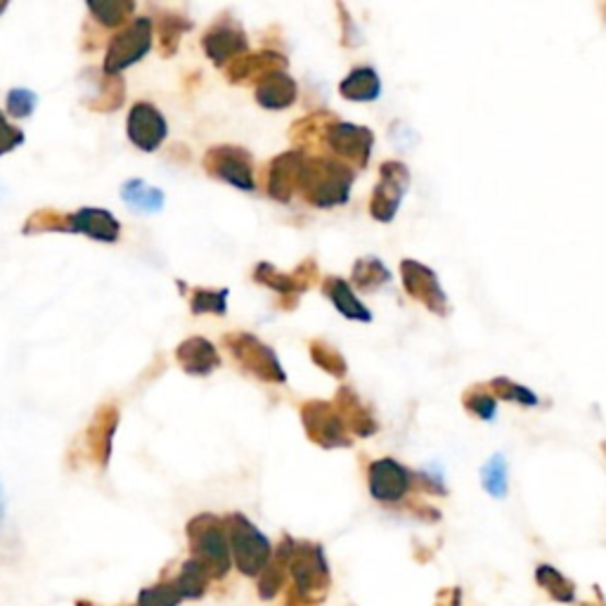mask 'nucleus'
I'll return each mask as SVG.
<instances>
[{
  "label": "nucleus",
  "instance_id": "nucleus-30",
  "mask_svg": "<svg viewBox=\"0 0 606 606\" xmlns=\"http://www.w3.org/2000/svg\"><path fill=\"white\" fill-rule=\"evenodd\" d=\"M536 583L540 590H545V595L559 602V604H573L575 602V583L569 581L564 573L550 564H540L536 569Z\"/></svg>",
  "mask_w": 606,
  "mask_h": 606
},
{
  "label": "nucleus",
  "instance_id": "nucleus-7",
  "mask_svg": "<svg viewBox=\"0 0 606 606\" xmlns=\"http://www.w3.org/2000/svg\"><path fill=\"white\" fill-rule=\"evenodd\" d=\"M152 48V20L138 18L109 40L103 71L117 77L119 71L140 62Z\"/></svg>",
  "mask_w": 606,
  "mask_h": 606
},
{
  "label": "nucleus",
  "instance_id": "nucleus-20",
  "mask_svg": "<svg viewBox=\"0 0 606 606\" xmlns=\"http://www.w3.org/2000/svg\"><path fill=\"white\" fill-rule=\"evenodd\" d=\"M176 360L183 372L190 374V377H209L215 368H221L219 351L205 337L185 339L176 349Z\"/></svg>",
  "mask_w": 606,
  "mask_h": 606
},
{
  "label": "nucleus",
  "instance_id": "nucleus-9",
  "mask_svg": "<svg viewBox=\"0 0 606 606\" xmlns=\"http://www.w3.org/2000/svg\"><path fill=\"white\" fill-rule=\"evenodd\" d=\"M205 171L211 178L233 185L242 193L256 190L254 159L244 148H235V145L211 148L205 154Z\"/></svg>",
  "mask_w": 606,
  "mask_h": 606
},
{
  "label": "nucleus",
  "instance_id": "nucleus-15",
  "mask_svg": "<svg viewBox=\"0 0 606 606\" xmlns=\"http://www.w3.org/2000/svg\"><path fill=\"white\" fill-rule=\"evenodd\" d=\"M128 138H131L133 145L142 152H156L166 140L168 126L164 114L159 112L152 103H136L131 114H128L126 121Z\"/></svg>",
  "mask_w": 606,
  "mask_h": 606
},
{
  "label": "nucleus",
  "instance_id": "nucleus-21",
  "mask_svg": "<svg viewBox=\"0 0 606 606\" xmlns=\"http://www.w3.org/2000/svg\"><path fill=\"white\" fill-rule=\"evenodd\" d=\"M71 233L85 235L95 242L114 244L121 235V223L107 209L83 207L77 213H71Z\"/></svg>",
  "mask_w": 606,
  "mask_h": 606
},
{
  "label": "nucleus",
  "instance_id": "nucleus-19",
  "mask_svg": "<svg viewBox=\"0 0 606 606\" xmlns=\"http://www.w3.org/2000/svg\"><path fill=\"white\" fill-rule=\"evenodd\" d=\"M335 408L339 412V417L343 420L346 429H349V434L360 436V439H370L380 431L377 420H374L372 410L365 406L360 396L353 392L351 386H339L335 394Z\"/></svg>",
  "mask_w": 606,
  "mask_h": 606
},
{
  "label": "nucleus",
  "instance_id": "nucleus-34",
  "mask_svg": "<svg viewBox=\"0 0 606 606\" xmlns=\"http://www.w3.org/2000/svg\"><path fill=\"white\" fill-rule=\"evenodd\" d=\"M24 235H40V233H71V215L60 213L55 209H38L28 215L22 228Z\"/></svg>",
  "mask_w": 606,
  "mask_h": 606
},
{
  "label": "nucleus",
  "instance_id": "nucleus-6",
  "mask_svg": "<svg viewBox=\"0 0 606 606\" xmlns=\"http://www.w3.org/2000/svg\"><path fill=\"white\" fill-rule=\"evenodd\" d=\"M301 422H303V429H306L308 441L321 445L325 451L351 448L353 445V439L339 417L335 403L317 400V398L306 400L301 406Z\"/></svg>",
  "mask_w": 606,
  "mask_h": 606
},
{
  "label": "nucleus",
  "instance_id": "nucleus-12",
  "mask_svg": "<svg viewBox=\"0 0 606 606\" xmlns=\"http://www.w3.org/2000/svg\"><path fill=\"white\" fill-rule=\"evenodd\" d=\"M368 486L370 496L377 502L396 504L400 500H406L410 490L415 488V471H410L406 465H400L394 457L374 459L368 469Z\"/></svg>",
  "mask_w": 606,
  "mask_h": 606
},
{
  "label": "nucleus",
  "instance_id": "nucleus-14",
  "mask_svg": "<svg viewBox=\"0 0 606 606\" xmlns=\"http://www.w3.org/2000/svg\"><path fill=\"white\" fill-rule=\"evenodd\" d=\"M201 46H205L207 57L215 67H228L230 62H235L237 57L247 55L249 38L240 24L221 20L205 34Z\"/></svg>",
  "mask_w": 606,
  "mask_h": 606
},
{
  "label": "nucleus",
  "instance_id": "nucleus-43",
  "mask_svg": "<svg viewBox=\"0 0 606 606\" xmlns=\"http://www.w3.org/2000/svg\"><path fill=\"white\" fill-rule=\"evenodd\" d=\"M415 486H420L429 496H448V488L443 483V476L439 471L422 469L415 474Z\"/></svg>",
  "mask_w": 606,
  "mask_h": 606
},
{
  "label": "nucleus",
  "instance_id": "nucleus-22",
  "mask_svg": "<svg viewBox=\"0 0 606 606\" xmlns=\"http://www.w3.org/2000/svg\"><path fill=\"white\" fill-rule=\"evenodd\" d=\"M89 79L93 81L95 89L89 93L85 107L93 112H100V114L121 109L124 100H126V83L119 74L112 77L100 69V77H93V71H89Z\"/></svg>",
  "mask_w": 606,
  "mask_h": 606
},
{
  "label": "nucleus",
  "instance_id": "nucleus-1",
  "mask_svg": "<svg viewBox=\"0 0 606 606\" xmlns=\"http://www.w3.org/2000/svg\"><path fill=\"white\" fill-rule=\"evenodd\" d=\"M356 171L335 156H306L301 195L317 209L341 207L351 197Z\"/></svg>",
  "mask_w": 606,
  "mask_h": 606
},
{
  "label": "nucleus",
  "instance_id": "nucleus-28",
  "mask_svg": "<svg viewBox=\"0 0 606 606\" xmlns=\"http://www.w3.org/2000/svg\"><path fill=\"white\" fill-rule=\"evenodd\" d=\"M287 573H290V545H287V536H284V540L276 550V557L270 559L266 571L258 575V593H261L264 599H272L280 593Z\"/></svg>",
  "mask_w": 606,
  "mask_h": 606
},
{
  "label": "nucleus",
  "instance_id": "nucleus-39",
  "mask_svg": "<svg viewBox=\"0 0 606 606\" xmlns=\"http://www.w3.org/2000/svg\"><path fill=\"white\" fill-rule=\"evenodd\" d=\"M490 386V392L496 394L498 400H514L518 403V406H524V408H533V406H538V396L531 392V388L522 386V384H516L508 377H496V380H490L488 382Z\"/></svg>",
  "mask_w": 606,
  "mask_h": 606
},
{
  "label": "nucleus",
  "instance_id": "nucleus-40",
  "mask_svg": "<svg viewBox=\"0 0 606 606\" xmlns=\"http://www.w3.org/2000/svg\"><path fill=\"white\" fill-rule=\"evenodd\" d=\"M180 602H183V597L171 581L140 590V595H138V606H178Z\"/></svg>",
  "mask_w": 606,
  "mask_h": 606
},
{
  "label": "nucleus",
  "instance_id": "nucleus-45",
  "mask_svg": "<svg viewBox=\"0 0 606 606\" xmlns=\"http://www.w3.org/2000/svg\"><path fill=\"white\" fill-rule=\"evenodd\" d=\"M462 593L457 587L453 590H445V593H441V599H439V606H462Z\"/></svg>",
  "mask_w": 606,
  "mask_h": 606
},
{
  "label": "nucleus",
  "instance_id": "nucleus-23",
  "mask_svg": "<svg viewBox=\"0 0 606 606\" xmlns=\"http://www.w3.org/2000/svg\"><path fill=\"white\" fill-rule=\"evenodd\" d=\"M296 95L299 85L287 71H278V74H272L256 85V103L264 109L292 107L296 103Z\"/></svg>",
  "mask_w": 606,
  "mask_h": 606
},
{
  "label": "nucleus",
  "instance_id": "nucleus-42",
  "mask_svg": "<svg viewBox=\"0 0 606 606\" xmlns=\"http://www.w3.org/2000/svg\"><path fill=\"white\" fill-rule=\"evenodd\" d=\"M20 145H24V131L18 126H12L5 114L0 112V156L10 154L12 150H18Z\"/></svg>",
  "mask_w": 606,
  "mask_h": 606
},
{
  "label": "nucleus",
  "instance_id": "nucleus-38",
  "mask_svg": "<svg viewBox=\"0 0 606 606\" xmlns=\"http://www.w3.org/2000/svg\"><path fill=\"white\" fill-rule=\"evenodd\" d=\"M228 290H205V287H197L190 294V311L195 315H225L228 313Z\"/></svg>",
  "mask_w": 606,
  "mask_h": 606
},
{
  "label": "nucleus",
  "instance_id": "nucleus-18",
  "mask_svg": "<svg viewBox=\"0 0 606 606\" xmlns=\"http://www.w3.org/2000/svg\"><path fill=\"white\" fill-rule=\"evenodd\" d=\"M287 67H290V62H287L284 55L264 50L256 55L247 53V55L237 57L235 62H230L225 67V74H228L230 83H240V85L256 83L258 85L264 79L278 74V71H287Z\"/></svg>",
  "mask_w": 606,
  "mask_h": 606
},
{
  "label": "nucleus",
  "instance_id": "nucleus-51",
  "mask_svg": "<svg viewBox=\"0 0 606 606\" xmlns=\"http://www.w3.org/2000/svg\"><path fill=\"white\" fill-rule=\"evenodd\" d=\"M604 10H606V8H604Z\"/></svg>",
  "mask_w": 606,
  "mask_h": 606
},
{
  "label": "nucleus",
  "instance_id": "nucleus-17",
  "mask_svg": "<svg viewBox=\"0 0 606 606\" xmlns=\"http://www.w3.org/2000/svg\"><path fill=\"white\" fill-rule=\"evenodd\" d=\"M119 417V408L112 406V403H105V406L97 408V412L93 415V422L85 429V445H89L91 459L100 469L109 467L112 443L114 434H117Z\"/></svg>",
  "mask_w": 606,
  "mask_h": 606
},
{
  "label": "nucleus",
  "instance_id": "nucleus-16",
  "mask_svg": "<svg viewBox=\"0 0 606 606\" xmlns=\"http://www.w3.org/2000/svg\"><path fill=\"white\" fill-rule=\"evenodd\" d=\"M303 166H306L303 150H290L272 159L268 166V195L282 205H290L294 193L301 190Z\"/></svg>",
  "mask_w": 606,
  "mask_h": 606
},
{
  "label": "nucleus",
  "instance_id": "nucleus-37",
  "mask_svg": "<svg viewBox=\"0 0 606 606\" xmlns=\"http://www.w3.org/2000/svg\"><path fill=\"white\" fill-rule=\"evenodd\" d=\"M481 486L488 496L502 500L508 496V459L502 453H496L481 469Z\"/></svg>",
  "mask_w": 606,
  "mask_h": 606
},
{
  "label": "nucleus",
  "instance_id": "nucleus-49",
  "mask_svg": "<svg viewBox=\"0 0 606 606\" xmlns=\"http://www.w3.org/2000/svg\"><path fill=\"white\" fill-rule=\"evenodd\" d=\"M585 606H604V602L599 599V604H585Z\"/></svg>",
  "mask_w": 606,
  "mask_h": 606
},
{
  "label": "nucleus",
  "instance_id": "nucleus-48",
  "mask_svg": "<svg viewBox=\"0 0 606 606\" xmlns=\"http://www.w3.org/2000/svg\"><path fill=\"white\" fill-rule=\"evenodd\" d=\"M5 195V187H3V183H0V197H3Z\"/></svg>",
  "mask_w": 606,
  "mask_h": 606
},
{
  "label": "nucleus",
  "instance_id": "nucleus-5",
  "mask_svg": "<svg viewBox=\"0 0 606 606\" xmlns=\"http://www.w3.org/2000/svg\"><path fill=\"white\" fill-rule=\"evenodd\" d=\"M223 346L252 377L266 384H284L287 372L280 365L278 353L249 331H230L223 337Z\"/></svg>",
  "mask_w": 606,
  "mask_h": 606
},
{
  "label": "nucleus",
  "instance_id": "nucleus-50",
  "mask_svg": "<svg viewBox=\"0 0 606 606\" xmlns=\"http://www.w3.org/2000/svg\"><path fill=\"white\" fill-rule=\"evenodd\" d=\"M602 451H604V455H606V441L602 443Z\"/></svg>",
  "mask_w": 606,
  "mask_h": 606
},
{
  "label": "nucleus",
  "instance_id": "nucleus-24",
  "mask_svg": "<svg viewBox=\"0 0 606 606\" xmlns=\"http://www.w3.org/2000/svg\"><path fill=\"white\" fill-rule=\"evenodd\" d=\"M323 294L335 303V308L349 317V321H358V323H372V313L360 303V299L353 294L351 284L341 280V278H325L323 282Z\"/></svg>",
  "mask_w": 606,
  "mask_h": 606
},
{
  "label": "nucleus",
  "instance_id": "nucleus-10",
  "mask_svg": "<svg viewBox=\"0 0 606 606\" xmlns=\"http://www.w3.org/2000/svg\"><path fill=\"white\" fill-rule=\"evenodd\" d=\"M400 278L408 296L420 301L427 311L439 317L451 315V301L445 296L441 280L429 266L415 261V258H403L400 261Z\"/></svg>",
  "mask_w": 606,
  "mask_h": 606
},
{
  "label": "nucleus",
  "instance_id": "nucleus-31",
  "mask_svg": "<svg viewBox=\"0 0 606 606\" xmlns=\"http://www.w3.org/2000/svg\"><path fill=\"white\" fill-rule=\"evenodd\" d=\"M171 583L176 585V590H178L183 599H199L201 595L207 593V585L211 583V575L205 569H201L197 561L187 559L185 564L180 567L176 579H171Z\"/></svg>",
  "mask_w": 606,
  "mask_h": 606
},
{
  "label": "nucleus",
  "instance_id": "nucleus-32",
  "mask_svg": "<svg viewBox=\"0 0 606 606\" xmlns=\"http://www.w3.org/2000/svg\"><path fill=\"white\" fill-rule=\"evenodd\" d=\"M156 28H159V46H162V55L173 57L178 53L180 36L185 32H190L193 22L180 18V14H176V12H162Z\"/></svg>",
  "mask_w": 606,
  "mask_h": 606
},
{
  "label": "nucleus",
  "instance_id": "nucleus-41",
  "mask_svg": "<svg viewBox=\"0 0 606 606\" xmlns=\"http://www.w3.org/2000/svg\"><path fill=\"white\" fill-rule=\"evenodd\" d=\"M8 114L12 119H26L32 117L36 105H38V95L28 89H12L8 93Z\"/></svg>",
  "mask_w": 606,
  "mask_h": 606
},
{
  "label": "nucleus",
  "instance_id": "nucleus-3",
  "mask_svg": "<svg viewBox=\"0 0 606 606\" xmlns=\"http://www.w3.org/2000/svg\"><path fill=\"white\" fill-rule=\"evenodd\" d=\"M290 545V575L294 581V593L308 604L323 602L329 593L331 573L323 545L311 540H294L287 536Z\"/></svg>",
  "mask_w": 606,
  "mask_h": 606
},
{
  "label": "nucleus",
  "instance_id": "nucleus-27",
  "mask_svg": "<svg viewBox=\"0 0 606 606\" xmlns=\"http://www.w3.org/2000/svg\"><path fill=\"white\" fill-rule=\"evenodd\" d=\"M121 199L133 211H142V213L162 211L164 209V201H166L164 193L159 190V187H152V185H148L145 180H140V178H131V180L124 183Z\"/></svg>",
  "mask_w": 606,
  "mask_h": 606
},
{
  "label": "nucleus",
  "instance_id": "nucleus-13",
  "mask_svg": "<svg viewBox=\"0 0 606 606\" xmlns=\"http://www.w3.org/2000/svg\"><path fill=\"white\" fill-rule=\"evenodd\" d=\"M317 278H321V270H317L315 258H306V261H303L292 272H282L266 261L256 264V268H254V280L258 284H264V287H268V290L278 292L282 296H294V299H299V294L311 290V287L317 282Z\"/></svg>",
  "mask_w": 606,
  "mask_h": 606
},
{
  "label": "nucleus",
  "instance_id": "nucleus-2",
  "mask_svg": "<svg viewBox=\"0 0 606 606\" xmlns=\"http://www.w3.org/2000/svg\"><path fill=\"white\" fill-rule=\"evenodd\" d=\"M187 540H190V559L211 575V581L225 579L230 564H233L225 518L213 514L195 516L187 524Z\"/></svg>",
  "mask_w": 606,
  "mask_h": 606
},
{
  "label": "nucleus",
  "instance_id": "nucleus-26",
  "mask_svg": "<svg viewBox=\"0 0 606 606\" xmlns=\"http://www.w3.org/2000/svg\"><path fill=\"white\" fill-rule=\"evenodd\" d=\"M351 282H353L356 290L372 294V292L382 290L384 284L392 282V270L384 266L382 258L363 256V258H358L356 266H353Z\"/></svg>",
  "mask_w": 606,
  "mask_h": 606
},
{
  "label": "nucleus",
  "instance_id": "nucleus-47",
  "mask_svg": "<svg viewBox=\"0 0 606 606\" xmlns=\"http://www.w3.org/2000/svg\"><path fill=\"white\" fill-rule=\"evenodd\" d=\"M8 10V3H0V14H3Z\"/></svg>",
  "mask_w": 606,
  "mask_h": 606
},
{
  "label": "nucleus",
  "instance_id": "nucleus-11",
  "mask_svg": "<svg viewBox=\"0 0 606 606\" xmlns=\"http://www.w3.org/2000/svg\"><path fill=\"white\" fill-rule=\"evenodd\" d=\"M325 145L337 154L339 162L349 164L353 171H363L370 164L374 133L365 126L337 121L329 126V131L325 136Z\"/></svg>",
  "mask_w": 606,
  "mask_h": 606
},
{
  "label": "nucleus",
  "instance_id": "nucleus-25",
  "mask_svg": "<svg viewBox=\"0 0 606 606\" xmlns=\"http://www.w3.org/2000/svg\"><path fill=\"white\" fill-rule=\"evenodd\" d=\"M341 97L351 103H374L382 95L380 74L372 67H356L349 77L339 83Z\"/></svg>",
  "mask_w": 606,
  "mask_h": 606
},
{
  "label": "nucleus",
  "instance_id": "nucleus-46",
  "mask_svg": "<svg viewBox=\"0 0 606 606\" xmlns=\"http://www.w3.org/2000/svg\"><path fill=\"white\" fill-rule=\"evenodd\" d=\"M5 518V488H3V481H0V522Z\"/></svg>",
  "mask_w": 606,
  "mask_h": 606
},
{
  "label": "nucleus",
  "instance_id": "nucleus-35",
  "mask_svg": "<svg viewBox=\"0 0 606 606\" xmlns=\"http://www.w3.org/2000/svg\"><path fill=\"white\" fill-rule=\"evenodd\" d=\"M308 353L313 358V363L325 370L327 374L337 380H343L349 374V365H346V358L335 349V346L327 343L325 339H313L308 343Z\"/></svg>",
  "mask_w": 606,
  "mask_h": 606
},
{
  "label": "nucleus",
  "instance_id": "nucleus-36",
  "mask_svg": "<svg viewBox=\"0 0 606 606\" xmlns=\"http://www.w3.org/2000/svg\"><path fill=\"white\" fill-rule=\"evenodd\" d=\"M89 10L100 24L107 28H114L131 18L136 10V3L133 0H100V3L97 0H89Z\"/></svg>",
  "mask_w": 606,
  "mask_h": 606
},
{
  "label": "nucleus",
  "instance_id": "nucleus-8",
  "mask_svg": "<svg viewBox=\"0 0 606 606\" xmlns=\"http://www.w3.org/2000/svg\"><path fill=\"white\" fill-rule=\"evenodd\" d=\"M410 187V168L392 159L380 166V183L374 185V193L370 199V213L374 221L392 223L398 213L403 197H406Z\"/></svg>",
  "mask_w": 606,
  "mask_h": 606
},
{
  "label": "nucleus",
  "instance_id": "nucleus-44",
  "mask_svg": "<svg viewBox=\"0 0 606 606\" xmlns=\"http://www.w3.org/2000/svg\"><path fill=\"white\" fill-rule=\"evenodd\" d=\"M337 10L341 12V22H343V38H341V43H343V46L346 48H356V46H360V43H363V38H360V32H356V24H353V18H351V14L349 12H346V8L339 3L337 5Z\"/></svg>",
  "mask_w": 606,
  "mask_h": 606
},
{
  "label": "nucleus",
  "instance_id": "nucleus-4",
  "mask_svg": "<svg viewBox=\"0 0 606 606\" xmlns=\"http://www.w3.org/2000/svg\"><path fill=\"white\" fill-rule=\"evenodd\" d=\"M225 528L230 538V550H233V561L237 564L240 573L249 575V579H258L272 559L270 540L240 512L225 516Z\"/></svg>",
  "mask_w": 606,
  "mask_h": 606
},
{
  "label": "nucleus",
  "instance_id": "nucleus-29",
  "mask_svg": "<svg viewBox=\"0 0 606 606\" xmlns=\"http://www.w3.org/2000/svg\"><path fill=\"white\" fill-rule=\"evenodd\" d=\"M337 121H339L337 114L313 112V114H308V117H303L301 121H296L292 126L290 138L296 142L299 148H313V145H317V140L327 136L329 126L337 124Z\"/></svg>",
  "mask_w": 606,
  "mask_h": 606
},
{
  "label": "nucleus",
  "instance_id": "nucleus-33",
  "mask_svg": "<svg viewBox=\"0 0 606 606\" xmlns=\"http://www.w3.org/2000/svg\"><path fill=\"white\" fill-rule=\"evenodd\" d=\"M462 408H465L469 415L479 417V420L490 422L496 420L498 398L493 392H490L488 384H474L465 394H462Z\"/></svg>",
  "mask_w": 606,
  "mask_h": 606
}]
</instances>
